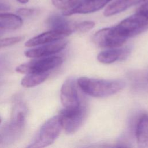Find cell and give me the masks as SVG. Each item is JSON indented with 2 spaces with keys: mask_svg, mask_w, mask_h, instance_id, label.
Listing matches in <instances>:
<instances>
[{
  "mask_svg": "<svg viewBox=\"0 0 148 148\" xmlns=\"http://www.w3.org/2000/svg\"><path fill=\"white\" fill-rule=\"evenodd\" d=\"M77 84L86 94L97 98L112 95L122 90L125 83L120 80H103L87 77L77 79Z\"/></svg>",
  "mask_w": 148,
  "mask_h": 148,
  "instance_id": "obj_1",
  "label": "cell"
},
{
  "mask_svg": "<svg viewBox=\"0 0 148 148\" xmlns=\"http://www.w3.org/2000/svg\"><path fill=\"white\" fill-rule=\"evenodd\" d=\"M62 129V126L60 116L51 117L42 125L27 147L40 148L51 145L58 138Z\"/></svg>",
  "mask_w": 148,
  "mask_h": 148,
  "instance_id": "obj_2",
  "label": "cell"
},
{
  "mask_svg": "<svg viewBox=\"0 0 148 148\" xmlns=\"http://www.w3.org/2000/svg\"><path fill=\"white\" fill-rule=\"evenodd\" d=\"M117 29L127 38L137 35L148 28V13H136L116 25Z\"/></svg>",
  "mask_w": 148,
  "mask_h": 148,
  "instance_id": "obj_3",
  "label": "cell"
},
{
  "mask_svg": "<svg viewBox=\"0 0 148 148\" xmlns=\"http://www.w3.org/2000/svg\"><path fill=\"white\" fill-rule=\"evenodd\" d=\"M35 58L18 66L16 71L24 74L46 72L58 67L63 61L61 57L57 56H50Z\"/></svg>",
  "mask_w": 148,
  "mask_h": 148,
  "instance_id": "obj_4",
  "label": "cell"
},
{
  "mask_svg": "<svg viewBox=\"0 0 148 148\" xmlns=\"http://www.w3.org/2000/svg\"><path fill=\"white\" fill-rule=\"evenodd\" d=\"M116 27L102 28L94 35L92 40L99 47L105 48H116L121 46L127 40Z\"/></svg>",
  "mask_w": 148,
  "mask_h": 148,
  "instance_id": "obj_5",
  "label": "cell"
},
{
  "mask_svg": "<svg viewBox=\"0 0 148 148\" xmlns=\"http://www.w3.org/2000/svg\"><path fill=\"white\" fill-rule=\"evenodd\" d=\"M87 110L85 106L81 105L75 109L64 108L60 113L62 128L66 134L75 133L83 123L86 116Z\"/></svg>",
  "mask_w": 148,
  "mask_h": 148,
  "instance_id": "obj_6",
  "label": "cell"
},
{
  "mask_svg": "<svg viewBox=\"0 0 148 148\" xmlns=\"http://www.w3.org/2000/svg\"><path fill=\"white\" fill-rule=\"evenodd\" d=\"M60 99L62 105L66 109H77L82 105L73 78H68L62 84Z\"/></svg>",
  "mask_w": 148,
  "mask_h": 148,
  "instance_id": "obj_7",
  "label": "cell"
},
{
  "mask_svg": "<svg viewBox=\"0 0 148 148\" xmlns=\"http://www.w3.org/2000/svg\"><path fill=\"white\" fill-rule=\"evenodd\" d=\"M26 106L21 101H17L13 107L10 123L8 127V135L12 138L17 136L23 131L25 124Z\"/></svg>",
  "mask_w": 148,
  "mask_h": 148,
  "instance_id": "obj_8",
  "label": "cell"
},
{
  "mask_svg": "<svg viewBox=\"0 0 148 148\" xmlns=\"http://www.w3.org/2000/svg\"><path fill=\"white\" fill-rule=\"evenodd\" d=\"M67 40H60L51 43L38 46V47L26 50L24 54L29 58H40L52 56L63 50L67 45Z\"/></svg>",
  "mask_w": 148,
  "mask_h": 148,
  "instance_id": "obj_9",
  "label": "cell"
},
{
  "mask_svg": "<svg viewBox=\"0 0 148 148\" xmlns=\"http://www.w3.org/2000/svg\"><path fill=\"white\" fill-rule=\"evenodd\" d=\"M70 34H71L65 31L51 29L31 38L25 42V46L27 47H34L51 43L63 39Z\"/></svg>",
  "mask_w": 148,
  "mask_h": 148,
  "instance_id": "obj_10",
  "label": "cell"
},
{
  "mask_svg": "<svg viewBox=\"0 0 148 148\" xmlns=\"http://www.w3.org/2000/svg\"><path fill=\"white\" fill-rule=\"evenodd\" d=\"M111 0H82L73 9L62 13L63 16H71L74 14H87L102 9Z\"/></svg>",
  "mask_w": 148,
  "mask_h": 148,
  "instance_id": "obj_11",
  "label": "cell"
},
{
  "mask_svg": "<svg viewBox=\"0 0 148 148\" xmlns=\"http://www.w3.org/2000/svg\"><path fill=\"white\" fill-rule=\"evenodd\" d=\"M130 51V50L128 48H112L99 53L97 56V59L102 64H111L117 60L125 59L129 54Z\"/></svg>",
  "mask_w": 148,
  "mask_h": 148,
  "instance_id": "obj_12",
  "label": "cell"
},
{
  "mask_svg": "<svg viewBox=\"0 0 148 148\" xmlns=\"http://www.w3.org/2000/svg\"><path fill=\"white\" fill-rule=\"evenodd\" d=\"M135 136L139 147L148 148V114H142L138 119Z\"/></svg>",
  "mask_w": 148,
  "mask_h": 148,
  "instance_id": "obj_13",
  "label": "cell"
},
{
  "mask_svg": "<svg viewBox=\"0 0 148 148\" xmlns=\"http://www.w3.org/2000/svg\"><path fill=\"white\" fill-rule=\"evenodd\" d=\"M46 23L51 29L65 31L71 34L73 32L74 23L70 22L61 15L53 14L47 18Z\"/></svg>",
  "mask_w": 148,
  "mask_h": 148,
  "instance_id": "obj_14",
  "label": "cell"
},
{
  "mask_svg": "<svg viewBox=\"0 0 148 148\" xmlns=\"http://www.w3.org/2000/svg\"><path fill=\"white\" fill-rule=\"evenodd\" d=\"M141 0H116L105 9L103 14L108 17L122 12L131 6L138 3Z\"/></svg>",
  "mask_w": 148,
  "mask_h": 148,
  "instance_id": "obj_15",
  "label": "cell"
},
{
  "mask_svg": "<svg viewBox=\"0 0 148 148\" xmlns=\"http://www.w3.org/2000/svg\"><path fill=\"white\" fill-rule=\"evenodd\" d=\"M23 20L18 16L9 13H0V29L14 30L21 27Z\"/></svg>",
  "mask_w": 148,
  "mask_h": 148,
  "instance_id": "obj_16",
  "label": "cell"
},
{
  "mask_svg": "<svg viewBox=\"0 0 148 148\" xmlns=\"http://www.w3.org/2000/svg\"><path fill=\"white\" fill-rule=\"evenodd\" d=\"M49 75L48 72L27 74L21 81V84L25 88L36 86L45 81Z\"/></svg>",
  "mask_w": 148,
  "mask_h": 148,
  "instance_id": "obj_17",
  "label": "cell"
},
{
  "mask_svg": "<svg viewBox=\"0 0 148 148\" xmlns=\"http://www.w3.org/2000/svg\"><path fill=\"white\" fill-rule=\"evenodd\" d=\"M82 0H51L53 5L62 10V13L73 9Z\"/></svg>",
  "mask_w": 148,
  "mask_h": 148,
  "instance_id": "obj_18",
  "label": "cell"
},
{
  "mask_svg": "<svg viewBox=\"0 0 148 148\" xmlns=\"http://www.w3.org/2000/svg\"><path fill=\"white\" fill-rule=\"evenodd\" d=\"M134 80V84L136 88L148 90V73L137 74L135 76Z\"/></svg>",
  "mask_w": 148,
  "mask_h": 148,
  "instance_id": "obj_19",
  "label": "cell"
},
{
  "mask_svg": "<svg viewBox=\"0 0 148 148\" xmlns=\"http://www.w3.org/2000/svg\"><path fill=\"white\" fill-rule=\"evenodd\" d=\"M95 25V23L91 21H84L74 23L73 32H86L91 29Z\"/></svg>",
  "mask_w": 148,
  "mask_h": 148,
  "instance_id": "obj_20",
  "label": "cell"
},
{
  "mask_svg": "<svg viewBox=\"0 0 148 148\" xmlns=\"http://www.w3.org/2000/svg\"><path fill=\"white\" fill-rule=\"evenodd\" d=\"M24 38L23 36L8 37L0 39V48L12 46L21 42Z\"/></svg>",
  "mask_w": 148,
  "mask_h": 148,
  "instance_id": "obj_21",
  "label": "cell"
},
{
  "mask_svg": "<svg viewBox=\"0 0 148 148\" xmlns=\"http://www.w3.org/2000/svg\"><path fill=\"white\" fill-rule=\"evenodd\" d=\"M36 10L32 8H21L17 10V14L23 17H29L35 14Z\"/></svg>",
  "mask_w": 148,
  "mask_h": 148,
  "instance_id": "obj_22",
  "label": "cell"
},
{
  "mask_svg": "<svg viewBox=\"0 0 148 148\" xmlns=\"http://www.w3.org/2000/svg\"><path fill=\"white\" fill-rule=\"evenodd\" d=\"M136 12L148 13V0H141Z\"/></svg>",
  "mask_w": 148,
  "mask_h": 148,
  "instance_id": "obj_23",
  "label": "cell"
},
{
  "mask_svg": "<svg viewBox=\"0 0 148 148\" xmlns=\"http://www.w3.org/2000/svg\"><path fill=\"white\" fill-rule=\"evenodd\" d=\"M10 9V5L5 0H0V11H7Z\"/></svg>",
  "mask_w": 148,
  "mask_h": 148,
  "instance_id": "obj_24",
  "label": "cell"
},
{
  "mask_svg": "<svg viewBox=\"0 0 148 148\" xmlns=\"http://www.w3.org/2000/svg\"><path fill=\"white\" fill-rule=\"evenodd\" d=\"M18 2H20V3H23V4H24V3H27L28 1H29V0H17Z\"/></svg>",
  "mask_w": 148,
  "mask_h": 148,
  "instance_id": "obj_25",
  "label": "cell"
},
{
  "mask_svg": "<svg viewBox=\"0 0 148 148\" xmlns=\"http://www.w3.org/2000/svg\"><path fill=\"white\" fill-rule=\"evenodd\" d=\"M2 139H2V137H1V136L0 135V143L2 142Z\"/></svg>",
  "mask_w": 148,
  "mask_h": 148,
  "instance_id": "obj_26",
  "label": "cell"
},
{
  "mask_svg": "<svg viewBox=\"0 0 148 148\" xmlns=\"http://www.w3.org/2000/svg\"><path fill=\"white\" fill-rule=\"evenodd\" d=\"M3 34V33H2V32H1V31H0V36L2 35Z\"/></svg>",
  "mask_w": 148,
  "mask_h": 148,
  "instance_id": "obj_27",
  "label": "cell"
},
{
  "mask_svg": "<svg viewBox=\"0 0 148 148\" xmlns=\"http://www.w3.org/2000/svg\"><path fill=\"white\" fill-rule=\"evenodd\" d=\"M1 119H0V123H1Z\"/></svg>",
  "mask_w": 148,
  "mask_h": 148,
  "instance_id": "obj_28",
  "label": "cell"
}]
</instances>
